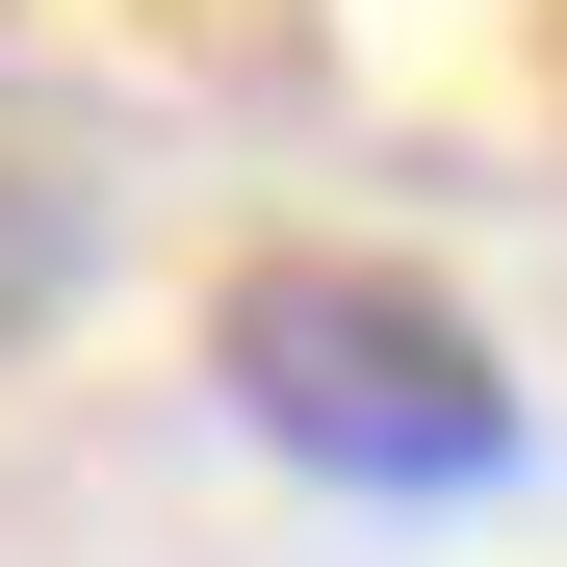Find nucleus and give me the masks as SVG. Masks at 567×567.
<instances>
[{
  "instance_id": "f257e3e1",
  "label": "nucleus",
  "mask_w": 567,
  "mask_h": 567,
  "mask_svg": "<svg viewBox=\"0 0 567 567\" xmlns=\"http://www.w3.org/2000/svg\"><path fill=\"white\" fill-rule=\"evenodd\" d=\"M207 388L258 413V464L388 491V516H464V491H516V464H542L516 361L464 336V284H413V258H310V233L207 284Z\"/></svg>"
}]
</instances>
